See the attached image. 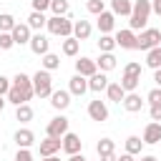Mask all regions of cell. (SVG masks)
Returning a JSON list of instances; mask_svg holds the SVG:
<instances>
[{
  "instance_id": "6da1fadb",
  "label": "cell",
  "mask_w": 161,
  "mask_h": 161,
  "mask_svg": "<svg viewBox=\"0 0 161 161\" xmlns=\"http://www.w3.org/2000/svg\"><path fill=\"white\" fill-rule=\"evenodd\" d=\"M148 15H151V0H133L131 15H128V30H133V33L146 30Z\"/></svg>"
},
{
  "instance_id": "7a4b0ae2",
  "label": "cell",
  "mask_w": 161,
  "mask_h": 161,
  "mask_svg": "<svg viewBox=\"0 0 161 161\" xmlns=\"http://www.w3.org/2000/svg\"><path fill=\"white\" fill-rule=\"evenodd\" d=\"M45 28H48V33L50 35H58V38H70L73 35V20L68 18V15H50L48 18V23H45Z\"/></svg>"
},
{
  "instance_id": "3957f363",
  "label": "cell",
  "mask_w": 161,
  "mask_h": 161,
  "mask_svg": "<svg viewBox=\"0 0 161 161\" xmlns=\"http://www.w3.org/2000/svg\"><path fill=\"white\" fill-rule=\"evenodd\" d=\"M33 78V91H35V96H40V98H50V93H53V75L48 73V70H38V73H33L30 75Z\"/></svg>"
},
{
  "instance_id": "277c9868",
  "label": "cell",
  "mask_w": 161,
  "mask_h": 161,
  "mask_svg": "<svg viewBox=\"0 0 161 161\" xmlns=\"http://www.w3.org/2000/svg\"><path fill=\"white\" fill-rule=\"evenodd\" d=\"M156 45H161V30H156V28H146V30H141L138 35H136V50H151V48H156Z\"/></svg>"
},
{
  "instance_id": "5b68a950",
  "label": "cell",
  "mask_w": 161,
  "mask_h": 161,
  "mask_svg": "<svg viewBox=\"0 0 161 161\" xmlns=\"http://www.w3.org/2000/svg\"><path fill=\"white\" fill-rule=\"evenodd\" d=\"M13 88L20 91V96H23L25 103L35 96V91H33V78H30L28 73H15V78H13Z\"/></svg>"
},
{
  "instance_id": "8992f818",
  "label": "cell",
  "mask_w": 161,
  "mask_h": 161,
  "mask_svg": "<svg viewBox=\"0 0 161 161\" xmlns=\"http://www.w3.org/2000/svg\"><path fill=\"white\" fill-rule=\"evenodd\" d=\"M68 126H70V121L60 113V116H55V118H50V121H48L45 133H48L50 138H63V136L68 133Z\"/></svg>"
},
{
  "instance_id": "52a82bcc",
  "label": "cell",
  "mask_w": 161,
  "mask_h": 161,
  "mask_svg": "<svg viewBox=\"0 0 161 161\" xmlns=\"http://www.w3.org/2000/svg\"><path fill=\"white\" fill-rule=\"evenodd\" d=\"M60 148H63L68 156H73V153H80V148H83V141H80V136H78V133L68 131V133L60 138Z\"/></svg>"
},
{
  "instance_id": "ba28073f",
  "label": "cell",
  "mask_w": 161,
  "mask_h": 161,
  "mask_svg": "<svg viewBox=\"0 0 161 161\" xmlns=\"http://www.w3.org/2000/svg\"><path fill=\"white\" fill-rule=\"evenodd\" d=\"M30 50L35 53V55H45V53H50V40H48V35H43V33H33V38H30Z\"/></svg>"
},
{
  "instance_id": "9c48e42d",
  "label": "cell",
  "mask_w": 161,
  "mask_h": 161,
  "mask_svg": "<svg viewBox=\"0 0 161 161\" xmlns=\"http://www.w3.org/2000/svg\"><path fill=\"white\" fill-rule=\"evenodd\" d=\"M96 25H98L101 35H111V30L116 28V15L111 10H103L101 15H96Z\"/></svg>"
},
{
  "instance_id": "30bf717a",
  "label": "cell",
  "mask_w": 161,
  "mask_h": 161,
  "mask_svg": "<svg viewBox=\"0 0 161 161\" xmlns=\"http://www.w3.org/2000/svg\"><path fill=\"white\" fill-rule=\"evenodd\" d=\"M10 35H13V43H15V45H28L30 38H33V30H30L25 23H15V28L10 30Z\"/></svg>"
},
{
  "instance_id": "8fae6325",
  "label": "cell",
  "mask_w": 161,
  "mask_h": 161,
  "mask_svg": "<svg viewBox=\"0 0 161 161\" xmlns=\"http://www.w3.org/2000/svg\"><path fill=\"white\" fill-rule=\"evenodd\" d=\"M113 38H116V45H118V48H123V50H136V33H133V30H128V28H126V30H118Z\"/></svg>"
},
{
  "instance_id": "7c38bea8",
  "label": "cell",
  "mask_w": 161,
  "mask_h": 161,
  "mask_svg": "<svg viewBox=\"0 0 161 161\" xmlns=\"http://www.w3.org/2000/svg\"><path fill=\"white\" fill-rule=\"evenodd\" d=\"M88 116H91V121L103 123V121H108V106L103 101H91L88 103Z\"/></svg>"
},
{
  "instance_id": "4fadbf2b",
  "label": "cell",
  "mask_w": 161,
  "mask_h": 161,
  "mask_svg": "<svg viewBox=\"0 0 161 161\" xmlns=\"http://www.w3.org/2000/svg\"><path fill=\"white\" fill-rule=\"evenodd\" d=\"M75 73H78V75H83V78H91L93 73H98V68H96V60H93V58H86V55H80V58L75 60Z\"/></svg>"
},
{
  "instance_id": "5bb4252c",
  "label": "cell",
  "mask_w": 161,
  "mask_h": 161,
  "mask_svg": "<svg viewBox=\"0 0 161 161\" xmlns=\"http://www.w3.org/2000/svg\"><path fill=\"white\" fill-rule=\"evenodd\" d=\"M141 141H143V143H161V123H158V121H151V123H146Z\"/></svg>"
},
{
  "instance_id": "9a60e30c",
  "label": "cell",
  "mask_w": 161,
  "mask_h": 161,
  "mask_svg": "<svg viewBox=\"0 0 161 161\" xmlns=\"http://www.w3.org/2000/svg\"><path fill=\"white\" fill-rule=\"evenodd\" d=\"M50 106H53L55 111H65V108L70 106V93L63 91V88H60V91H53V93H50Z\"/></svg>"
},
{
  "instance_id": "2e32d148",
  "label": "cell",
  "mask_w": 161,
  "mask_h": 161,
  "mask_svg": "<svg viewBox=\"0 0 161 161\" xmlns=\"http://www.w3.org/2000/svg\"><path fill=\"white\" fill-rule=\"evenodd\" d=\"M86 91H88V78H83V75L75 73V75L68 80V93H70V96H83Z\"/></svg>"
},
{
  "instance_id": "e0dca14e",
  "label": "cell",
  "mask_w": 161,
  "mask_h": 161,
  "mask_svg": "<svg viewBox=\"0 0 161 161\" xmlns=\"http://www.w3.org/2000/svg\"><path fill=\"white\" fill-rule=\"evenodd\" d=\"M13 138H15V143H18V148H30V146L35 143V133H33L30 128H18Z\"/></svg>"
},
{
  "instance_id": "ac0fdd59",
  "label": "cell",
  "mask_w": 161,
  "mask_h": 161,
  "mask_svg": "<svg viewBox=\"0 0 161 161\" xmlns=\"http://www.w3.org/2000/svg\"><path fill=\"white\" fill-rule=\"evenodd\" d=\"M108 88V75L106 73H93L91 78H88V91H93V93H101V91H106Z\"/></svg>"
},
{
  "instance_id": "d6986e66",
  "label": "cell",
  "mask_w": 161,
  "mask_h": 161,
  "mask_svg": "<svg viewBox=\"0 0 161 161\" xmlns=\"http://www.w3.org/2000/svg\"><path fill=\"white\" fill-rule=\"evenodd\" d=\"M143 103H146V101H143L138 93H126V98H123V103H121V106H123L128 113H138V111L143 108Z\"/></svg>"
},
{
  "instance_id": "ffe728a7",
  "label": "cell",
  "mask_w": 161,
  "mask_h": 161,
  "mask_svg": "<svg viewBox=\"0 0 161 161\" xmlns=\"http://www.w3.org/2000/svg\"><path fill=\"white\" fill-rule=\"evenodd\" d=\"M91 33H93V28H91L88 20H75V23H73V38H75V40H88Z\"/></svg>"
},
{
  "instance_id": "44dd1931",
  "label": "cell",
  "mask_w": 161,
  "mask_h": 161,
  "mask_svg": "<svg viewBox=\"0 0 161 161\" xmlns=\"http://www.w3.org/2000/svg\"><path fill=\"white\" fill-rule=\"evenodd\" d=\"M60 151V138H50V136H45V141H40V156L45 158V156H55Z\"/></svg>"
},
{
  "instance_id": "7402d4cb",
  "label": "cell",
  "mask_w": 161,
  "mask_h": 161,
  "mask_svg": "<svg viewBox=\"0 0 161 161\" xmlns=\"http://www.w3.org/2000/svg\"><path fill=\"white\" fill-rule=\"evenodd\" d=\"M116 63H118V60H116V55H113V53H101V55H98V60H96V68H98L101 73H108V70H113V68H116Z\"/></svg>"
},
{
  "instance_id": "603a6c76",
  "label": "cell",
  "mask_w": 161,
  "mask_h": 161,
  "mask_svg": "<svg viewBox=\"0 0 161 161\" xmlns=\"http://www.w3.org/2000/svg\"><path fill=\"white\" fill-rule=\"evenodd\" d=\"M45 23H48V18H45V13H35V10H33V13L28 15V23H25V25H28L30 30H35V33H40V30L45 28Z\"/></svg>"
},
{
  "instance_id": "cb8c5ba5",
  "label": "cell",
  "mask_w": 161,
  "mask_h": 161,
  "mask_svg": "<svg viewBox=\"0 0 161 161\" xmlns=\"http://www.w3.org/2000/svg\"><path fill=\"white\" fill-rule=\"evenodd\" d=\"M106 96H108V101L111 103H123V98H126V91L121 88V83H108V88H106Z\"/></svg>"
},
{
  "instance_id": "d4e9b609",
  "label": "cell",
  "mask_w": 161,
  "mask_h": 161,
  "mask_svg": "<svg viewBox=\"0 0 161 161\" xmlns=\"http://www.w3.org/2000/svg\"><path fill=\"white\" fill-rule=\"evenodd\" d=\"M60 50H63V55H68V58H75V55H78V50H80V40H75L73 35H70V38H63V45H60Z\"/></svg>"
},
{
  "instance_id": "484cf974",
  "label": "cell",
  "mask_w": 161,
  "mask_h": 161,
  "mask_svg": "<svg viewBox=\"0 0 161 161\" xmlns=\"http://www.w3.org/2000/svg\"><path fill=\"white\" fill-rule=\"evenodd\" d=\"M131 8H133V0H111V13L118 18V15H131Z\"/></svg>"
},
{
  "instance_id": "4316f807",
  "label": "cell",
  "mask_w": 161,
  "mask_h": 161,
  "mask_svg": "<svg viewBox=\"0 0 161 161\" xmlns=\"http://www.w3.org/2000/svg\"><path fill=\"white\" fill-rule=\"evenodd\" d=\"M146 65H148L151 70H158V68H161V45L146 50Z\"/></svg>"
},
{
  "instance_id": "83f0119b",
  "label": "cell",
  "mask_w": 161,
  "mask_h": 161,
  "mask_svg": "<svg viewBox=\"0 0 161 161\" xmlns=\"http://www.w3.org/2000/svg\"><path fill=\"white\" fill-rule=\"evenodd\" d=\"M33 108H30V103H23V106H15V121H20V123H30L33 121Z\"/></svg>"
},
{
  "instance_id": "f1b7e54d",
  "label": "cell",
  "mask_w": 161,
  "mask_h": 161,
  "mask_svg": "<svg viewBox=\"0 0 161 161\" xmlns=\"http://www.w3.org/2000/svg\"><path fill=\"white\" fill-rule=\"evenodd\" d=\"M118 83H121V88H123L126 93H136V88H138V83H141V78H138V75H126V73H123Z\"/></svg>"
},
{
  "instance_id": "f546056e",
  "label": "cell",
  "mask_w": 161,
  "mask_h": 161,
  "mask_svg": "<svg viewBox=\"0 0 161 161\" xmlns=\"http://www.w3.org/2000/svg\"><path fill=\"white\" fill-rule=\"evenodd\" d=\"M40 63H43V70H48V73H50V70H58V68H60V55H55V53H45Z\"/></svg>"
},
{
  "instance_id": "4dcf8cb0",
  "label": "cell",
  "mask_w": 161,
  "mask_h": 161,
  "mask_svg": "<svg viewBox=\"0 0 161 161\" xmlns=\"http://www.w3.org/2000/svg\"><path fill=\"white\" fill-rule=\"evenodd\" d=\"M141 148H143V141H141V136H128V138H126V153H131V156H138V153H141Z\"/></svg>"
},
{
  "instance_id": "1f68e13d",
  "label": "cell",
  "mask_w": 161,
  "mask_h": 161,
  "mask_svg": "<svg viewBox=\"0 0 161 161\" xmlns=\"http://www.w3.org/2000/svg\"><path fill=\"white\" fill-rule=\"evenodd\" d=\"M96 151H98V156H108V153H116V143H113L111 138H101V141L96 143Z\"/></svg>"
},
{
  "instance_id": "d6a6232c",
  "label": "cell",
  "mask_w": 161,
  "mask_h": 161,
  "mask_svg": "<svg viewBox=\"0 0 161 161\" xmlns=\"http://www.w3.org/2000/svg\"><path fill=\"white\" fill-rule=\"evenodd\" d=\"M113 48H116V38L113 35H101L98 38V50L101 53H113Z\"/></svg>"
},
{
  "instance_id": "836d02e7",
  "label": "cell",
  "mask_w": 161,
  "mask_h": 161,
  "mask_svg": "<svg viewBox=\"0 0 161 161\" xmlns=\"http://www.w3.org/2000/svg\"><path fill=\"white\" fill-rule=\"evenodd\" d=\"M50 10H53V15H68L70 13V5H68V0H50Z\"/></svg>"
},
{
  "instance_id": "e575fe53",
  "label": "cell",
  "mask_w": 161,
  "mask_h": 161,
  "mask_svg": "<svg viewBox=\"0 0 161 161\" xmlns=\"http://www.w3.org/2000/svg\"><path fill=\"white\" fill-rule=\"evenodd\" d=\"M15 18L10 15V13H0V33H10L13 28H15Z\"/></svg>"
},
{
  "instance_id": "d590c367",
  "label": "cell",
  "mask_w": 161,
  "mask_h": 161,
  "mask_svg": "<svg viewBox=\"0 0 161 161\" xmlns=\"http://www.w3.org/2000/svg\"><path fill=\"white\" fill-rule=\"evenodd\" d=\"M86 8H88V13H91V15H101V13L106 10V3H103V0H88V3H86Z\"/></svg>"
},
{
  "instance_id": "8d00e7d4",
  "label": "cell",
  "mask_w": 161,
  "mask_h": 161,
  "mask_svg": "<svg viewBox=\"0 0 161 161\" xmlns=\"http://www.w3.org/2000/svg\"><path fill=\"white\" fill-rule=\"evenodd\" d=\"M123 73H126V75H138V78H141V63H136V60H131V63H126V68H123Z\"/></svg>"
},
{
  "instance_id": "74e56055",
  "label": "cell",
  "mask_w": 161,
  "mask_h": 161,
  "mask_svg": "<svg viewBox=\"0 0 161 161\" xmlns=\"http://www.w3.org/2000/svg\"><path fill=\"white\" fill-rule=\"evenodd\" d=\"M146 101H148V106H156V103H161V88H151V91L146 93Z\"/></svg>"
},
{
  "instance_id": "f35d334b",
  "label": "cell",
  "mask_w": 161,
  "mask_h": 161,
  "mask_svg": "<svg viewBox=\"0 0 161 161\" xmlns=\"http://www.w3.org/2000/svg\"><path fill=\"white\" fill-rule=\"evenodd\" d=\"M15 43H13V35L10 33H0V50H10Z\"/></svg>"
},
{
  "instance_id": "ab89813d",
  "label": "cell",
  "mask_w": 161,
  "mask_h": 161,
  "mask_svg": "<svg viewBox=\"0 0 161 161\" xmlns=\"http://www.w3.org/2000/svg\"><path fill=\"white\" fill-rule=\"evenodd\" d=\"M30 5H33L35 13H45V10H50V0H30Z\"/></svg>"
},
{
  "instance_id": "60d3db41",
  "label": "cell",
  "mask_w": 161,
  "mask_h": 161,
  "mask_svg": "<svg viewBox=\"0 0 161 161\" xmlns=\"http://www.w3.org/2000/svg\"><path fill=\"white\" fill-rule=\"evenodd\" d=\"M15 161H35V158H33L30 148H18V153H15Z\"/></svg>"
},
{
  "instance_id": "b9f144b4",
  "label": "cell",
  "mask_w": 161,
  "mask_h": 161,
  "mask_svg": "<svg viewBox=\"0 0 161 161\" xmlns=\"http://www.w3.org/2000/svg\"><path fill=\"white\" fill-rule=\"evenodd\" d=\"M10 86H13V80H10V78H5V75H0V96H3V98L8 96Z\"/></svg>"
},
{
  "instance_id": "7bdbcfd3",
  "label": "cell",
  "mask_w": 161,
  "mask_h": 161,
  "mask_svg": "<svg viewBox=\"0 0 161 161\" xmlns=\"http://www.w3.org/2000/svg\"><path fill=\"white\" fill-rule=\"evenodd\" d=\"M148 113H151V121H158V123H161V103L151 106V108H148Z\"/></svg>"
},
{
  "instance_id": "ee69618b",
  "label": "cell",
  "mask_w": 161,
  "mask_h": 161,
  "mask_svg": "<svg viewBox=\"0 0 161 161\" xmlns=\"http://www.w3.org/2000/svg\"><path fill=\"white\" fill-rule=\"evenodd\" d=\"M153 83H156V88H161V68L153 70Z\"/></svg>"
},
{
  "instance_id": "f6af8a7d",
  "label": "cell",
  "mask_w": 161,
  "mask_h": 161,
  "mask_svg": "<svg viewBox=\"0 0 161 161\" xmlns=\"http://www.w3.org/2000/svg\"><path fill=\"white\" fill-rule=\"evenodd\" d=\"M65 161H88V158H86L83 153H73V156H68Z\"/></svg>"
},
{
  "instance_id": "bcb514c9",
  "label": "cell",
  "mask_w": 161,
  "mask_h": 161,
  "mask_svg": "<svg viewBox=\"0 0 161 161\" xmlns=\"http://www.w3.org/2000/svg\"><path fill=\"white\" fill-rule=\"evenodd\" d=\"M151 10H153V13H158V15H161V0H153V3H151Z\"/></svg>"
},
{
  "instance_id": "7dc6e473",
  "label": "cell",
  "mask_w": 161,
  "mask_h": 161,
  "mask_svg": "<svg viewBox=\"0 0 161 161\" xmlns=\"http://www.w3.org/2000/svg\"><path fill=\"white\" fill-rule=\"evenodd\" d=\"M101 161H118L116 153H108V156H101Z\"/></svg>"
},
{
  "instance_id": "c3c4849f",
  "label": "cell",
  "mask_w": 161,
  "mask_h": 161,
  "mask_svg": "<svg viewBox=\"0 0 161 161\" xmlns=\"http://www.w3.org/2000/svg\"><path fill=\"white\" fill-rule=\"evenodd\" d=\"M118 161H136V158H133L131 153H121V156H118Z\"/></svg>"
},
{
  "instance_id": "681fc988",
  "label": "cell",
  "mask_w": 161,
  "mask_h": 161,
  "mask_svg": "<svg viewBox=\"0 0 161 161\" xmlns=\"http://www.w3.org/2000/svg\"><path fill=\"white\" fill-rule=\"evenodd\" d=\"M138 161H158V158H156V156H151V153H146V156H141Z\"/></svg>"
},
{
  "instance_id": "f907efd6",
  "label": "cell",
  "mask_w": 161,
  "mask_h": 161,
  "mask_svg": "<svg viewBox=\"0 0 161 161\" xmlns=\"http://www.w3.org/2000/svg\"><path fill=\"white\" fill-rule=\"evenodd\" d=\"M43 161H60V158H58V156H45Z\"/></svg>"
},
{
  "instance_id": "816d5d0a",
  "label": "cell",
  "mask_w": 161,
  "mask_h": 161,
  "mask_svg": "<svg viewBox=\"0 0 161 161\" xmlns=\"http://www.w3.org/2000/svg\"><path fill=\"white\" fill-rule=\"evenodd\" d=\"M5 103H8V101H5L3 96H0V113H3V108H5Z\"/></svg>"
},
{
  "instance_id": "f5cc1de1",
  "label": "cell",
  "mask_w": 161,
  "mask_h": 161,
  "mask_svg": "<svg viewBox=\"0 0 161 161\" xmlns=\"http://www.w3.org/2000/svg\"><path fill=\"white\" fill-rule=\"evenodd\" d=\"M0 151H3V146H0Z\"/></svg>"
}]
</instances>
